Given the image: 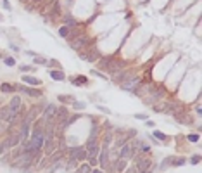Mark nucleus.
<instances>
[{"mask_svg": "<svg viewBox=\"0 0 202 173\" xmlns=\"http://www.w3.org/2000/svg\"><path fill=\"white\" fill-rule=\"evenodd\" d=\"M124 66H126V62H124V61H119V59L100 61V68H102V69H106L107 73H111V75L119 73L121 69H124Z\"/></svg>", "mask_w": 202, "mask_h": 173, "instance_id": "f257e3e1", "label": "nucleus"}, {"mask_svg": "<svg viewBox=\"0 0 202 173\" xmlns=\"http://www.w3.org/2000/svg\"><path fill=\"white\" fill-rule=\"evenodd\" d=\"M164 95H166V92H164L162 86H154V88H152V90L144 97V104H147V106H154L155 102L162 101Z\"/></svg>", "mask_w": 202, "mask_h": 173, "instance_id": "f03ea898", "label": "nucleus"}, {"mask_svg": "<svg viewBox=\"0 0 202 173\" xmlns=\"http://www.w3.org/2000/svg\"><path fill=\"white\" fill-rule=\"evenodd\" d=\"M140 81H142V80H140L138 75H131L128 80H124L121 83V88H123V90H126V92H131L133 88H137V86L140 85Z\"/></svg>", "mask_w": 202, "mask_h": 173, "instance_id": "7ed1b4c3", "label": "nucleus"}, {"mask_svg": "<svg viewBox=\"0 0 202 173\" xmlns=\"http://www.w3.org/2000/svg\"><path fill=\"white\" fill-rule=\"evenodd\" d=\"M90 43V38L86 37V35H83V33H80L78 37H75L73 40H71V47L76 50H81L83 47H86Z\"/></svg>", "mask_w": 202, "mask_h": 173, "instance_id": "20e7f679", "label": "nucleus"}, {"mask_svg": "<svg viewBox=\"0 0 202 173\" xmlns=\"http://www.w3.org/2000/svg\"><path fill=\"white\" fill-rule=\"evenodd\" d=\"M133 154H135V151H133L130 140H128L124 146H121L119 149H117V157H123V159H126V161H128V159H131Z\"/></svg>", "mask_w": 202, "mask_h": 173, "instance_id": "39448f33", "label": "nucleus"}, {"mask_svg": "<svg viewBox=\"0 0 202 173\" xmlns=\"http://www.w3.org/2000/svg\"><path fill=\"white\" fill-rule=\"evenodd\" d=\"M69 151V157H73V159H76V161H83V159H86V149L85 147H71V149H68Z\"/></svg>", "mask_w": 202, "mask_h": 173, "instance_id": "423d86ee", "label": "nucleus"}, {"mask_svg": "<svg viewBox=\"0 0 202 173\" xmlns=\"http://www.w3.org/2000/svg\"><path fill=\"white\" fill-rule=\"evenodd\" d=\"M78 57L83 61H88V62H93L99 57V50L97 49H90V50H78Z\"/></svg>", "mask_w": 202, "mask_h": 173, "instance_id": "0eeeda50", "label": "nucleus"}, {"mask_svg": "<svg viewBox=\"0 0 202 173\" xmlns=\"http://www.w3.org/2000/svg\"><path fill=\"white\" fill-rule=\"evenodd\" d=\"M55 113H57V106H54V104H47V108L43 111V121L45 123H52L55 121Z\"/></svg>", "mask_w": 202, "mask_h": 173, "instance_id": "6e6552de", "label": "nucleus"}, {"mask_svg": "<svg viewBox=\"0 0 202 173\" xmlns=\"http://www.w3.org/2000/svg\"><path fill=\"white\" fill-rule=\"evenodd\" d=\"M17 144H21V140H19V133H12V135H9L5 139L4 146H0V151H2V149H12V147H16Z\"/></svg>", "mask_w": 202, "mask_h": 173, "instance_id": "1a4fd4ad", "label": "nucleus"}, {"mask_svg": "<svg viewBox=\"0 0 202 173\" xmlns=\"http://www.w3.org/2000/svg\"><path fill=\"white\" fill-rule=\"evenodd\" d=\"M99 163H100L102 168H107V163H109V146H102L100 152H99Z\"/></svg>", "mask_w": 202, "mask_h": 173, "instance_id": "9d476101", "label": "nucleus"}, {"mask_svg": "<svg viewBox=\"0 0 202 173\" xmlns=\"http://www.w3.org/2000/svg\"><path fill=\"white\" fill-rule=\"evenodd\" d=\"M16 90H19V92L26 94V95H30V97H42V90H35V88H30V86H21V85H16Z\"/></svg>", "mask_w": 202, "mask_h": 173, "instance_id": "9b49d317", "label": "nucleus"}, {"mask_svg": "<svg viewBox=\"0 0 202 173\" xmlns=\"http://www.w3.org/2000/svg\"><path fill=\"white\" fill-rule=\"evenodd\" d=\"M112 170L114 171H117V173H121V171H124L126 170V159H123V157H117L116 161H112Z\"/></svg>", "mask_w": 202, "mask_h": 173, "instance_id": "f8f14e48", "label": "nucleus"}, {"mask_svg": "<svg viewBox=\"0 0 202 173\" xmlns=\"http://www.w3.org/2000/svg\"><path fill=\"white\" fill-rule=\"evenodd\" d=\"M9 108H11L12 111L19 113V111H21V97H19V95H14V97L11 99V102H9Z\"/></svg>", "mask_w": 202, "mask_h": 173, "instance_id": "ddd939ff", "label": "nucleus"}, {"mask_svg": "<svg viewBox=\"0 0 202 173\" xmlns=\"http://www.w3.org/2000/svg\"><path fill=\"white\" fill-rule=\"evenodd\" d=\"M48 75H50V78L55 80V81H64L66 80V75H64L61 69H50L48 71Z\"/></svg>", "mask_w": 202, "mask_h": 173, "instance_id": "4468645a", "label": "nucleus"}, {"mask_svg": "<svg viewBox=\"0 0 202 173\" xmlns=\"http://www.w3.org/2000/svg\"><path fill=\"white\" fill-rule=\"evenodd\" d=\"M99 152H100V146H99V142H97L93 147L86 149V159H88V157H97L99 156Z\"/></svg>", "mask_w": 202, "mask_h": 173, "instance_id": "2eb2a0df", "label": "nucleus"}, {"mask_svg": "<svg viewBox=\"0 0 202 173\" xmlns=\"http://www.w3.org/2000/svg\"><path fill=\"white\" fill-rule=\"evenodd\" d=\"M23 81L28 83V85H42V80L40 78H35V76H23Z\"/></svg>", "mask_w": 202, "mask_h": 173, "instance_id": "dca6fc26", "label": "nucleus"}, {"mask_svg": "<svg viewBox=\"0 0 202 173\" xmlns=\"http://www.w3.org/2000/svg\"><path fill=\"white\" fill-rule=\"evenodd\" d=\"M0 92H4V94L16 92V85H11V83H0Z\"/></svg>", "mask_w": 202, "mask_h": 173, "instance_id": "f3484780", "label": "nucleus"}, {"mask_svg": "<svg viewBox=\"0 0 202 173\" xmlns=\"http://www.w3.org/2000/svg\"><path fill=\"white\" fill-rule=\"evenodd\" d=\"M71 83L73 85H86L88 83V80H86V76H76V78H71Z\"/></svg>", "mask_w": 202, "mask_h": 173, "instance_id": "a211bd4d", "label": "nucleus"}, {"mask_svg": "<svg viewBox=\"0 0 202 173\" xmlns=\"http://www.w3.org/2000/svg\"><path fill=\"white\" fill-rule=\"evenodd\" d=\"M71 35V28L69 26H61L59 28V37L61 38H68Z\"/></svg>", "mask_w": 202, "mask_h": 173, "instance_id": "6ab92c4d", "label": "nucleus"}, {"mask_svg": "<svg viewBox=\"0 0 202 173\" xmlns=\"http://www.w3.org/2000/svg\"><path fill=\"white\" fill-rule=\"evenodd\" d=\"M185 163H186L185 157H178V159H176V157H173V161H171V166H183Z\"/></svg>", "mask_w": 202, "mask_h": 173, "instance_id": "aec40b11", "label": "nucleus"}, {"mask_svg": "<svg viewBox=\"0 0 202 173\" xmlns=\"http://www.w3.org/2000/svg\"><path fill=\"white\" fill-rule=\"evenodd\" d=\"M64 23H66V26H69V28H76V24H78V23H76L71 16H66V17H64Z\"/></svg>", "mask_w": 202, "mask_h": 173, "instance_id": "412c9836", "label": "nucleus"}, {"mask_svg": "<svg viewBox=\"0 0 202 173\" xmlns=\"http://www.w3.org/2000/svg\"><path fill=\"white\" fill-rule=\"evenodd\" d=\"M90 171H92V166L88 163H83V164L78 168V173H90Z\"/></svg>", "mask_w": 202, "mask_h": 173, "instance_id": "4be33fe9", "label": "nucleus"}, {"mask_svg": "<svg viewBox=\"0 0 202 173\" xmlns=\"http://www.w3.org/2000/svg\"><path fill=\"white\" fill-rule=\"evenodd\" d=\"M173 157H175V156H168V157H166L164 161L161 163V170H166L168 166H171V161H173Z\"/></svg>", "mask_w": 202, "mask_h": 173, "instance_id": "5701e85b", "label": "nucleus"}, {"mask_svg": "<svg viewBox=\"0 0 202 173\" xmlns=\"http://www.w3.org/2000/svg\"><path fill=\"white\" fill-rule=\"evenodd\" d=\"M33 62H35V64L47 66V62H48V61H47V59H43V57H40V55H35V59H33Z\"/></svg>", "mask_w": 202, "mask_h": 173, "instance_id": "b1692460", "label": "nucleus"}, {"mask_svg": "<svg viewBox=\"0 0 202 173\" xmlns=\"http://www.w3.org/2000/svg\"><path fill=\"white\" fill-rule=\"evenodd\" d=\"M4 64L5 66H16V59L11 57V55H7V57H4Z\"/></svg>", "mask_w": 202, "mask_h": 173, "instance_id": "393cba45", "label": "nucleus"}, {"mask_svg": "<svg viewBox=\"0 0 202 173\" xmlns=\"http://www.w3.org/2000/svg\"><path fill=\"white\" fill-rule=\"evenodd\" d=\"M57 99L59 101H61V102H71V101H73V95H57Z\"/></svg>", "mask_w": 202, "mask_h": 173, "instance_id": "a878e982", "label": "nucleus"}, {"mask_svg": "<svg viewBox=\"0 0 202 173\" xmlns=\"http://www.w3.org/2000/svg\"><path fill=\"white\" fill-rule=\"evenodd\" d=\"M154 139H157V140H168V137L162 132H154Z\"/></svg>", "mask_w": 202, "mask_h": 173, "instance_id": "bb28decb", "label": "nucleus"}, {"mask_svg": "<svg viewBox=\"0 0 202 173\" xmlns=\"http://www.w3.org/2000/svg\"><path fill=\"white\" fill-rule=\"evenodd\" d=\"M97 135H99V125H93L90 130V137H93V139H97Z\"/></svg>", "mask_w": 202, "mask_h": 173, "instance_id": "cd10ccee", "label": "nucleus"}, {"mask_svg": "<svg viewBox=\"0 0 202 173\" xmlns=\"http://www.w3.org/2000/svg\"><path fill=\"white\" fill-rule=\"evenodd\" d=\"M73 108L78 109V111H81V109L86 108V104H85V102H73Z\"/></svg>", "mask_w": 202, "mask_h": 173, "instance_id": "c85d7f7f", "label": "nucleus"}, {"mask_svg": "<svg viewBox=\"0 0 202 173\" xmlns=\"http://www.w3.org/2000/svg\"><path fill=\"white\" fill-rule=\"evenodd\" d=\"M199 163H200V156H199V154H195V156L190 159V164H199Z\"/></svg>", "mask_w": 202, "mask_h": 173, "instance_id": "c756f323", "label": "nucleus"}, {"mask_svg": "<svg viewBox=\"0 0 202 173\" xmlns=\"http://www.w3.org/2000/svg\"><path fill=\"white\" fill-rule=\"evenodd\" d=\"M186 139H188L190 142H193V144H195V142H199V135H197V133H192V135H188Z\"/></svg>", "mask_w": 202, "mask_h": 173, "instance_id": "7c9ffc66", "label": "nucleus"}, {"mask_svg": "<svg viewBox=\"0 0 202 173\" xmlns=\"http://www.w3.org/2000/svg\"><path fill=\"white\" fill-rule=\"evenodd\" d=\"M19 69L21 71H33L35 68H33V66H28V64H23V66H19Z\"/></svg>", "mask_w": 202, "mask_h": 173, "instance_id": "2f4dec72", "label": "nucleus"}, {"mask_svg": "<svg viewBox=\"0 0 202 173\" xmlns=\"http://www.w3.org/2000/svg\"><path fill=\"white\" fill-rule=\"evenodd\" d=\"M47 66H54V68H57V69H59V68H61V64H59V62H57V61H48V62H47Z\"/></svg>", "mask_w": 202, "mask_h": 173, "instance_id": "473e14b6", "label": "nucleus"}, {"mask_svg": "<svg viewBox=\"0 0 202 173\" xmlns=\"http://www.w3.org/2000/svg\"><path fill=\"white\" fill-rule=\"evenodd\" d=\"M97 163H99V159H97V157H88V164H90V166H95Z\"/></svg>", "mask_w": 202, "mask_h": 173, "instance_id": "72a5a7b5", "label": "nucleus"}, {"mask_svg": "<svg viewBox=\"0 0 202 173\" xmlns=\"http://www.w3.org/2000/svg\"><path fill=\"white\" fill-rule=\"evenodd\" d=\"M90 73H93V75H95V76H99V78H102V80H107V76H106V75H102V73H99V71H93V69H92Z\"/></svg>", "mask_w": 202, "mask_h": 173, "instance_id": "f704fd0d", "label": "nucleus"}, {"mask_svg": "<svg viewBox=\"0 0 202 173\" xmlns=\"http://www.w3.org/2000/svg\"><path fill=\"white\" fill-rule=\"evenodd\" d=\"M97 109H99V111H100V113H106V114H111V111H109V109H107V108H104V106H97Z\"/></svg>", "mask_w": 202, "mask_h": 173, "instance_id": "c9c22d12", "label": "nucleus"}, {"mask_svg": "<svg viewBox=\"0 0 202 173\" xmlns=\"http://www.w3.org/2000/svg\"><path fill=\"white\" fill-rule=\"evenodd\" d=\"M135 118L137 119H149V116H147V114H135Z\"/></svg>", "mask_w": 202, "mask_h": 173, "instance_id": "e433bc0d", "label": "nucleus"}, {"mask_svg": "<svg viewBox=\"0 0 202 173\" xmlns=\"http://www.w3.org/2000/svg\"><path fill=\"white\" fill-rule=\"evenodd\" d=\"M124 173H137V168H135V166H131V168H126V170H124Z\"/></svg>", "mask_w": 202, "mask_h": 173, "instance_id": "4c0bfd02", "label": "nucleus"}, {"mask_svg": "<svg viewBox=\"0 0 202 173\" xmlns=\"http://www.w3.org/2000/svg\"><path fill=\"white\" fill-rule=\"evenodd\" d=\"M4 9H7V11H11V4H9L7 0H4Z\"/></svg>", "mask_w": 202, "mask_h": 173, "instance_id": "58836bf2", "label": "nucleus"}, {"mask_svg": "<svg viewBox=\"0 0 202 173\" xmlns=\"http://www.w3.org/2000/svg\"><path fill=\"white\" fill-rule=\"evenodd\" d=\"M145 121H147V126H150V128H154V126H155L154 121H150V119H145Z\"/></svg>", "mask_w": 202, "mask_h": 173, "instance_id": "ea45409f", "label": "nucleus"}, {"mask_svg": "<svg viewBox=\"0 0 202 173\" xmlns=\"http://www.w3.org/2000/svg\"><path fill=\"white\" fill-rule=\"evenodd\" d=\"M11 49H12V50H16V52H17V50H19V47H17V45H14V43H11Z\"/></svg>", "mask_w": 202, "mask_h": 173, "instance_id": "a19ab883", "label": "nucleus"}, {"mask_svg": "<svg viewBox=\"0 0 202 173\" xmlns=\"http://www.w3.org/2000/svg\"><path fill=\"white\" fill-rule=\"evenodd\" d=\"M90 173H102V170H92Z\"/></svg>", "mask_w": 202, "mask_h": 173, "instance_id": "79ce46f5", "label": "nucleus"}, {"mask_svg": "<svg viewBox=\"0 0 202 173\" xmlns=\"http://www.w3.org/2000/svg\"><path fill=\"white\" fill-rule=\"evenodd\" d=\"M2 19H4V17H2V16H0V21H2Z\"/></svg>", "mask_w": 202, "mask_h": 173, "instance_id": "37998d69", "label": "nucleus"}]
</instances>
